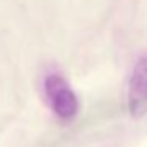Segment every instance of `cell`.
Masks as SVG:
<instances>
[{"mask_svg":"<svg viewBox=\"0 0 147 147\" xmlns=\"http://www.w3.org/2000/svg\"><path fill=\"white\" fill-rule=\"evenodd\" d=\"M45 93L52 112L62 120H71L78 114V96L60 74H48Z\"/></svg>","mask_w":147,"mask_h":147,"instance_id":"cell-1","label":"cell"},{"mask_svg":"<svg viewBox=\"0 0 147 147\" xmlns=\"http://www.w3.org/2000/svg\"><path fill=\"white\" fill-rule=\"evenodd\" d=\"M128 111L134 117L147 114V55L136 62L128 86Z\"/></svg>","mask_w":147,"mask_h":147,"instance_id":"cell-2","label":"cell"}]
</instances>
